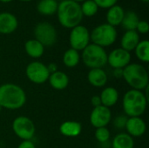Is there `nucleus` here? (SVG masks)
<instances>
[{
	"instance_id": "f257e3e1",
	"label": "nucleus",
	"mask_w": 149,
	"mask_h": 148,
	"mask_svg": "<svg viewBox=\"0 0 149 148\" xmlns=\"http://www.w3.org/2000/svg\"><path fill=\"white\" fill-rule=\"evenodd\" d=\"M26 94L17 85L6 83L0 85V106L8 110H17L24 106Z\"/></svg>"
},
{
	"instance_id": "f03ea898",
	"label": "nucleus",
	"mask_w": 149,
	"mask_h": 148,
	"mask_svg": "<svg viewBox=\"0 0 149 148\" xmlns=\"http://www.w3.org/2000/svg\"><path fill=\"white\" fill-rule=\"evenodd\" d=\"M58 18L63 27L72 29L79 25L83 18L80 4L72 0H63L57 10Z\"/></svg>"
},
{
	"instance_id": "7ed1b4c3",
	"label": "nucleus",
	"mask_w": 149,
	"mask_h": 148,
	"mask_svg": "<svg viewBox=\"0 0 149 148\" xmlns=\"http://www.w3.org/2000/svg\"><path fill=\"white\" fill-rule=\"evenodd\" d=\"M148 99L142 91L129 90L127 91L122 99V106L124 113L129 117H141L147 109Z\"/></svg>"
},
{
	"instance_id": "20e7f679",
	"label": "nucleus",
	"mask_w": 149,
	"mask_h": 148,
	"mask_svg": "<svg viewBox=\"0 0 149 148\" xmlns=\"http://www.w3.org/2000/svg\"><path fill=\"white\" fill-rule=\"evenodd\" d=\"M122 78L134 90L143 91L148 86L149 77L146 68L140 64H129L123 69Z\"/></svg>"
},
{
	"instance_id": "39448f33",
	"label": "nucleus",
	"mask_w": 149,
	"mask_h": 148,
	"mask_svg": "<svg viewBox=\"0 0 149 148\" xmlns=\"http://www.w3.org/2000/svg\"><path fill=\"white\" fill-rule=\"evenodd\" d=\"M82 61L91 69L102 68L107 64V53L103 47L94 44H89L82 51Z\"/></svg>"
},
{
	"instance_id": "423d86ee",
	"label": "nucleus",
	"mask_w": 149,
	"mask_h": 148,
	"mask_svg": "<svg viewBox=\"0 0 149 148\" xmlns=\"http://www.w3.org/2000/svg\"><path fill=\"white\" fill-rule=\"evenodd\" d=\"M116 38L117 31L115 27L108 24L98 25L92 31L90 34V40H92L93 44L103 48L112 45L116 41Z\"/></svg>"
},
{
	"instance_id": "0eeeda50",
	"label": "nucleus",
	"mask_w": 149,
	"mask_h": 148,
	"mask_svg": "<svg viewBox=\"0 0 149 148\" xmlns=\"http://www.w3.org/2000/svg\"><path fill=\"white\" fill-rule=\"evenodd\" d=\"M12 130L19 139L31 140L35 134L36 127L31 119L25 116H19L13 120Z\"/></svg>"
},
{
	"instance_id": "6e6552de",
	"label": "nucleus",
	"mask_w": 149,
	"mask_h": 148,
	"mask_svg": "<svg viewBox=\"0 0 149 148\" xmlns=\"http://www.w3.org/2000/svg\"><path fill=\"white\" fill-rule=\"evenodd\" d=\"M35 39L44 46H52L57 41V31L55 27L48 22H41L35 26Z\"/></svg>"
},
{
	"instance_id": "1a4fd4ad",
	"label": "nucleus",
	"mask_w": 149,
	"mask_h": 148,
	"mask_svg": "<svg viewBox=\"0 0 149 148\" xmlns=\"http://www.w3.org/2000/svg\"><path fill=\"white\" fill-rule=\"evenodd\" d=\"M69 42L72 49L76 51H83L90 42V33L86 27L84 25H77L72 29Z\"/></svg>"
},
{
	"instance_id": "9d476101",
	"label": "nucleus",
	"mask_w": 149,
	"mask_h": 148,
	"mask_svg": "<svg viewBox=\"0 0 149 148\" xmlns=\"http://www.w3.org/2000/svg\"><path fill=\"white\" fill-rule=\"evenodd\" d=\"M25 74L31 82L38 85L46 82L50 76L47 66L39 61L30 63L26 67Z\"/></svg>"
},
{
	"instance_id": "9b49d317",
	"label": "nucleus",
	"mask_w": 149,
	"mask_h": 148,
	"mask_svg": "<svg viewBox=\"0 0 149 148\" xmlns=\"http://www.w3.org/2000/svg\"><path fill=\"white\" fill-rule=\"evenodd\" d=\"M112 120V113L108 107L100 106L93 107L90 114V123L95 128L106 127Z\"/></svg>"
},
{
	"instance_id": "f8f14e48",
	"label": "nucleus",
	"mask_w": 149,
	"mask_h": 148,
	"mask_svg": "<svg viewBox=\"0 0 149 148\" xmlns=\"http://www.w3.org/2000/svg\"><path fill=\"white\" fill-rule=\"evenodd\" d=\"M131 54L122 48H117L107 55V63L113 69H124L130 64Z\"/></svg>"
},
{
	"instance_id": "ddd939ff",
	"label": "nucleus",
	"mask_w": 149,
	"mask_h": 148,
	"mask_svg": "<svg viewBox=\"0 0 149 148\" xmlns=\"http://www.w3.org/2000/svg\"><path fill=\"white\" fill-rule=\"evenodd\" d=\"M125 128L127 131V134L130 136L141 137L145 133L147 125L141 117H131L127 119Z\"/></svg>"
},
{
	"instance_id": "4468645a",
	"label": "nucleus",
	"mask_w": 149,
	"mask_h": 148,
	"mask_svg": "<svg viewBox=\"0 0 149 148\" xmlns=\"http://www.w3.org/2000/svg\"><path fill=\"white\" fill-rule=\"evenodd\" d=\"M17 17L9 12L0 13V33L1 34H10L17 28Z\"/></svg>"
},
{
	"instance_id": "2eb2a0df",
	"label": "nucleus",
	"mask_w": 149,
	"mask_h": 148,
	"mask_svg": "<svg viewBox=\"0 0 149 148\" xmlns=\"http://www.w3.org/2000/svg\"><path fill=\"white\" fill-rule=\"evenodd\" d=\"M88 82L94 87H103L107 83V75L102 68L91 69L87 74Z\"/></svg>"
},
{
	"instance_id": "dca6fc26",
	"label": "nucleus",
	"mask_w": 149,
	"mask_h": 148,
	"mask_svg": "<svg viewBox=\"0 0 149 148\" xmlns=\"http://www.w3.org/2000/svg\"><path fill=\"white\" fill-rule=\"evenodd\" d=\"M48 80H49L50 85L53 89L58 90V91L65 89L69 85V78L67 74H65V72L61 71H57L50 74Z\"/></svg>"
},
{
	"instance_id": "f3484780",
	"label": "nucleus",
	"mask_w": 149,
	"mask_h": 148,
	"mask_svg": "<svg viewBox=\"0 0 149 148\" xmlns=\"http://www.w3.org/2000/svg\"><path fill=\"white\" fill-rule=\"evenodd\" d=\"M139 42L140 36L136 31H127L120 40V44L122 49L130 52L135 49Z\"/></svg>"
},
{
	"instance_id": "a211bd4d",
	"label": "nucleus",
	"mask_w": 149,
	"mask_h": 148,
	"mask_svg": "<svg viewBox=\"0 0 149 148\" xmlns=\"http://www.w3.org/2000/svg\"><path fill=\"white\" fill-rule=\"evenodd\" d=\"M101 105L106 107H112L119 100V92L117 89L112 86L106 87L100 95Z\"/></svg>"
},
{
	"instance_id": "6ab92c4d",
	"label": "nucleus",
	"mask_w": 149,
	"mask_h": 148,
	"mask_svg": "<svg viewBox=\"0 0 149 148\" xmlns=\"http://www.w3.org/2000/svg\"><path fill=\"white\" fill-rule=\"evenodd\" d=\"M82 126L79 122L77 121H65L59 126V132L65 137H77L81 133Z\"/></svg>"
},
{
	"instance_id": "aec40b11",
	"label": "nucleus",
	"mask_w": 149,
	"mask_h": 148,
	"mask_svg": "<svg viewBox=\"0 0 149 148\" xmlns=\"http://www.w3.org/2000/svg\"><path fill=\"white\" fill-rule=\"evenodd\" d=\"M124 14H125V11L121 6L116 5V4L112 6L111 8H109L107 13V24L113 27L120 25L124 17Z\"/></svg>"
},
{
	"instance_id": "412c9836",
	"label": "nucleus",
	"mask_w": 149,
	"mask_h": 148,
	"mask_svg": "<svg viewBox=\"0 0 149 148\" xmlns=\"http://www.w3.org/2000/svg\"><path fill=\"white\" fill-rule=\"evenodd\" d=\"M24 49L27 55L32 58H39L45 52V46L36 39H30L26 41Z\"/></svg>"
},
{
	"instance_id": "4be33fe9",
	"label": "nucleus",
	"mask_w": 149,
	"mask_h": 148,
	"mask_svg": "<svg viewBox=\"0 0 149 148\" xmlns=\"http://www.w3.org/2000/svg\"><path fill=\"white\" fill-rule=\"evenodd\" d=\"M134 140L132 136L122 133L117 134L113 140V148H134Z\"/></svg>"
},
{
	"instance_id": "5701e85b",
	"label": "nucleus",
	"mask_w": 149,
	"mask_h": 148,
	"mask_svg": "<svg viewBox=\"0 0 149 148\" xmlns=\"http://www.w3.org/2000/svg\"><path fill=\"white\" fill-rule=\"evenodd\" d=\"M58 3L56 0H40L38 3V11L45 16H50L57 12Z\"/></svg>"
},
{
	"instance_id": "b1692460",
	"label": "nucleus",
	"mask_w": 149,
	"mask_h": 148,
	"mask_svg": "<svg viewBox=\"0 0 149 148\" xmlns=\"http://www.w3.org/2000/svg\"><path fill=\"white\" fill-rule=\"evenodd\" d=\"M80 60V55L78 51L74 49H68L63 55V64L69 68L77 66Z\"/></svg>"
},
{
	"instance_id": "393cba45",
	"label": "nucleus",
	"mask_w": 149,
	"mask_h": 148,
	"mask_svg": "<svg viewBox=\"0 0 149 148\" xmlns=\"http://www.w3.org/2000/svg\"><path fill=\"white\" fill-rule=\"evenodd\" d=\"M138 15L134 11H127L125 12L124 17L122 19L121 24L123 28L127 31H136L137 24L139 23Z\"/></svg>"
},
{
	"instance_id": "a878e982",
	"label": "nucleus",
	"mask_w": 149,
	"mask_h": 148,
	"mask_svg": "<svg viewBox=\"0 0 149 148\" xmlns=\"http://www.w3.org/2000/svg\"><path fill=\"white\" fill-rule=\"evenodd\" d=\"M136 57L142 62L148 63L149 61V42L148 40L140 41L135 47Z\"/></svg>"
},
{
	"instance_id": "bb28decb",
	"label": "nucleus",
	"mask_w": 149,
	"mask_h": 148,
	"mask_svg": "<svg viewBox=\"0 0 149 148\" xmlns=\"http://www.w3.org/2000/svg\"><path fill=\"white\" fill-rule=\"evenodd\" d=\"M81 8V11L83 16H86V17H93L94 16L97 11L99 7L97 6V4L94 3L93 0H86L83 2V3L80 5Z\"/></svg>"
},
{
	"instance_id": "cd10ccee",
	"label": "nucleus",
	"mask_w": 149,
	"mask_h": 148,
	"mask_svg": "<svg viewBox=\"0 0 149 148\" xmlns=\"http://www.w3.org/2000/svg\"><path fill=\"white\" fill-rule=\"evenodd\" d=\"M95 138L100 143H105L110 139V131L107 127L96 128Z\"/></svg>"
},
{
	"instance_id": "c85d7f7f",
	"label": "nucleus",
	"mask_w": 149,
	"mask_h": 148,
	"mask_svg": "<svg viewBox=\"0 0 149 148\" xmlns=\"http://www.w3.org/2000/svg\"><path fill=\"white\" fill-rule=\"evenodd\" d=\"M98 7L107 9L115 5L118 0H93Z\"/></svg>"
},
{
	"instance_id": "c756f323",
	"label": "nucleus",
	"mask_w": 149,
	"mask_h": 148,
	"mask_svg": "<svg viewBox=\"0 0 149 148\" xmlns=\"http://www.w3.org/2000/svg\"><path fill=\"white\" fill-rule=\"evenodd\" d=\"M127 116H123V115H120L118 117L115 118L114 121H113V125L118 128V129H122L125 128L127 121Z\"/></svg>"
},
{
	"instance_id": "7c9ffc66",
	"label": "nucleus",
	"mask_w": 149,
	"mask_h": 148,
	"mask_svg": "<svg viewBox=\"0 0 149 148\" xmlns=\"http://www.w3.org/2000/svg\"><path fill=\"white\" fill-rule=\"evenodd\" d=\"M136 30L141 34L148 33L149 31L148 23L147 21H139V23L137 24V27H136Z\"/></svg>"
},
{
	"instance_id": "2f4dec72",
	"label": "nucleus",
	"mask_w": 149,
	"mask_h": 148,
	"mask_svg": "<svg viewBox=\"0 0 149 148\" xmlns=\"http://www.w3.org/2000/svg\"><path fill=\"white\" fill-rule=\"evenodd\" d=\"M17 148H36V147L31 140H23Z\"/></svg>"
},
{
	"instance_id": "473e14b6",
	"label": "nucleus",
	"mask_w": 149,
	"mask_h": 148,
	"mask_svg": "<svg viewBox=\"0 0 149 148\" xmlns=\"http://www.w3.org/2000/svg\"><path fill=\"white\" fill-rule=\"evenodd\" d=\"M91 104L93 106V107H97L101 106V100L100 96H93L91 99Z\"/></svg>"
},
{
	"instance_id": "72a5a7b5",
	"label": "nucleus",
	"mask_w": 149,
	"mask_h": 148,
	"mask_svg": "<svg viewBox=\"0 0 149 148\" xmlns=\"http://www.w3.org/2000/svg\"><path fill=\"white\" fill-rule=\"evenodd\" d=\"M46 66H47V69H48L50 74H52V73H53V72L58 71V65L55 63H51V64H49Z\"/></svg>"
},
{
	"instance_id": "f704fd0d",
	"label": "nucleus",
	"mask_w": 149,
	"mask_h": 148,
	"mask_svg": "<svg viewBox=\"0 0 149 148\" xmlns=\"http://www.w3.org/2000/svg\"><path fill=\"white\" fill-rule=\"evenodd\" d=\"M113 74H114V76H115L117 79L121 78L122 75H123V69H114Z\"/></svg>"
},
{
	"instance_id": "c9c22d12",
	"label": "nucleus",
	"mask_w": 149,
	"mask_h": 148,
	"mask_svg": "<svg viewBox=\"0 0 149 148\" xmlns=\"http://www.w3.org/2000/svg\"><path fill=\"white\" fill-rule=\"evenodd\" d=\"M12 0H0V2H3V3H9Z\"/></svg>"
},
{
	"instance_id": "e433bc0d",
	"label": "nucleus",
	"mask_w": 149,
	"mask_h": 148,
	"mask_svg": "<svg viewBox=\"0 0 149 148\" xmlns=\"http://www.w3.org/2000/svg\"><path fill=\"white\" fill-rule=\"evenodd\" d=\"M72 1H74V2L79 3V2H84V1H86V0H72Z\"/></svg>"
},
{
	"instance_id": "4c0bfd02",
	"label": "nucleus",
	"mask_w": 149,
	"mask_h": 148,
	"mask_svg": "<svg viewBox=\"0 0 149 148\" xmlns=\"http://www.w3.org/2000/svg\"><path fill=\"white\" fill-rule=\"evenodd\" d=\"M20 1H23V2H29V1H31V0H20Z\"/></svg>"
},
{
	"instance_id": "58836bf2",
	"label": "nucleus",
	"mask_w": 149,
	"mask_h": 148,
	"mask_svg": "<svg viewBox=\"0 0 149 148\" xmlns=\"http://www.w3.org/2000/svg\"><path fill=\"white\" fill-rule=\"evenodd\" d=\"M141 1H143V2H148V0H141Z\"/></svg>"
},
{
	"instance_id": "ea45409f",
	"label": "nucleus",
	"mask_w": 149,
	"mask_h": 148,
	"mask_svg": "<svg viewBox=\"0 0 149 148\" xmlns=\"http://www.w3.org/2000/svg\"><path fill=\"white\" fill-rule=\"evenodd\" d=\"M1 111H2V107H1V106H0V113H1Z\"/></svg>"
}]
</instances>
